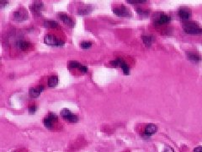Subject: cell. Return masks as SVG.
<instances>
[{"instance_id": "cell-1", "label": "cell", "mask_w": 202, "mask_h": 152, "mask_svg": "<svg viewBox=\"0 0 202 152\" xmlns=\"http://www.w3.org/2000/svg\"><path fill=\"white\" fill-rule=\"evenodd\" d=\"M183 29L187 34H191V35L202 34V27L200 26L198 24L194 21H188L184 24Z\"/></svg>"}, {"instance_id": "cell-2", "label": "cell", "mask_w": 202, "mask_h": 152, "mask_svg": "<svg viewBox=\"0 0 202 152\" xmlns=\"http://www.w3.org/2000/svg\"><path fill=\"white\" fill-rule=\"evenodd\" d=\"M44 42L48 46L55 47H60L64 45V42L62 40L59 39L53 35H46L44 37Z\"/></svg>"}, {"instance_id": "cell-3", "label": "cell", "mask_w": 202, "mask_h": 152, "mask_svg": "<svg viewBox=\"0 0 202 152\" xmlns=\"http://www.w3.org/2000/svg\"><path fill=\"white\" fill-rule=\"evenodd\" d=\"M111 64L113 67H115V68H121L123 70V73L126 75H128L130 74V68L128 66L126 62L122 58H116V59L111 61Z\"/></svg>"}, {"instance_id": "cell-4", "label": "cell", "mask_w": 202, "mask_h": 152, "mask_svg": "<svg viewBox=\"0 0 202 152\" xmlns=\"http://www.w3.org/2000/svg\"><path fill=\"white\" fill-rule=\"evenodd\" d=\"M61 116L66 121L70 122H77L78 121V118L77 115H74L70 110L64 108L61 111Z\"/></svg>"}, {"instance_id": "cell-5", "label": "cell", "mask_w": 202, "mask_h": 152, "mask_svg": "<svg viewBox=\"0 0 202 152\" xmlns=\"http://www.w3.org/2000/svg\"><path fill=\"white\" fill-rule=\"evenodd\" d=\"M113 13L120 17H128L131 15L130 10L124 5H119V6L115 7L113 9Z\"/></svg>"}, {"instance_id": "cell-6", "label": "cell", "mask_w": 202, "mask_h": 152, "mask_svg": "<svg viewBox=\"0 0 202 152\" xmlns=\"http://www.w3.org/2000/svg\"><path fill=\"white\" fill-rule=\"evenodd\" d=\"M57 121V116L54 114V113H50L49 115L46 117L45 118H44V125L46 128L49 129H52V127H53V124H54V122H56Z\"/></svg>"}, {"instance_id": "cell-7", "label": "cell", "mask_w": 202, "mask_h": 152, "mask_svg": "<svg viewBox=\"0 0 202 152\" xmlns=\"http://www.w3.org/2000/svg\"><path fill=\"white\" fill-rule=\"evenodd\" d=\"M28 18V13L24 8H20L14 13V20L16 21H23Z\"/></svg>"}, {"instance_id": "cell-8", "label": "cell", "mask_w": 202, "mask_h": 152, "mask_svg": "<svg viewBox=\"0 0 202 152\" xmlns=\"http://www.w3.org/2000/svg\"><path fill=\"white\" fill-rule=\"evenodd\" d=\"M179 18L183 20H188L191 17V11L188 8L183 7L179 10Z\"/></svg>"}, {"instance_id": "cell-9", "label": "cell", "mask_w": 202, "mask_h": 152, "mask_svg": "<svg viewBox=\"0 0 202 152\" xmlns=\"http://www.w3.org/2000/svg\"><path fill=\"white\" fill-rule=\"evenodd\" d=\"M44 90V86H38L37 87H33V88H30L29 90V94L30 97L32 98H36L41 94V92Z\"/></svg>"}, {"instance_id": "cell-10", "label": "cell", "mask_w": 202, "mask_h": 152, "mask_svg": "<svg viewBox=\"0 0 202 152\" xmlns=\"http://www.w3.org/2000/svg\"><path fill=\"white\" fill-rule=\"evenodd\" d=\"M59 18L61 19L62 22L64 24H66L67 26H74V25H75V22L73 21L71 17L68 15V14H58Z\"/></svg>"}, {"instance_id": "cell-11", "label": "cell", "mask_w": 202, "mask_h": 152, "mask_svg": "<svg viewBox=\"0 0 202 152\" xmlns=\"http://www.w3.org/2000/svg\"><path fill=\"white\" fill-rule=\"evenodd\" d=\"M157 125L153 124V123H149L146 126V128L144 129V134L149 137V136L154 134L157 132Z\"/></svg>"}, {"instance_id": "cell-12", "label": "cell", "mask_w": 202, "mask_h": 152, "mask_svg": "<svg viewBox=\"0 0 202 152\" xmlns=\"http://www.w3.org/2000/svg\"><path fill=\"white\" fill-rule=\"evenodd\" d=\"M170 20H171V17H170L169 15L165 14H160V16L158 17L157 23L158 24V25H164V24L169 23Z\"/></svg>"}, {"instance_id": "cell-13", "label": "cell", "mask_w": 202, "mask_h": 152, "mask_svg": "<svg viewBox=\"0 0 202 152\" xmlns=\"http://www.w3.org/2000/svg\"><path fill=\"white\" fill-rule=\"evenodd\" d=\"M186 55H187V58H188L190 61H192V62H200V61L202 59L200 55L196 53L187 52V53H186Z\"/></svg>"}, {"instance_id": "cell-14", "label": "cell", "mask_w": 202, "mask_h": 152, "mask_svg": "<svg viewBox=\"0 0 202 152\" xmlns=\"http://www.w3.org/2000/svg\"><path fill=\"white\" fill-rule=\"evenodd\" d=\"M43 3L42 2H40V1H37V2H35V3H33L32 6H31V10L34 11V12H41V10H43Z\"/></svg>"}, {"instance_id": "cell-15", "label": "cell", "mask_w": 202, "mask_h": 152, "mask_svg": "<svg viewBox=\"0 0 202 152\" xmlns=\"http://www.w3.org/2000/svg\"><path fill=\"white\" fill-rule=\"evenodd\" d=\"M17 46H18V47H19L20 49L25 51V50L28 49L29 46H30V43H29V42H27V41L20 40V41H19L18 43H17Z\"/></svg>"}, {"instance_id": "cell-16", "label": "cell", "mask_w": 202, "mask_h": 152, "mask_svg": "<svg viewBox=\"0 0 202 152\" xmlns=\"http://www.w3.org/2000/svg\"><path fill=\"white\" fill-rule=\"evenodd\" d=\"M58 84V77L56 75L51 76L48 79V86L49 87H55Z\"/></svg>"}, {"instance_id": "cell-17", "label": "cell", "mask_w": 202, "mask_h": 152, "mask_svg": "<svg viewBox=\"0 0 202 152\" xmlns=\"http://www.w3.org/2000/svg\"><path fill=\"white\" fill-rule=\"evenodd\" d=\"M93 8L89 5H86L84 7H82L81 9L78 10V14H88L92 11Z\"/></svg>"}, {"instance_id": "cell-18", "label": "cell", "mask_w": 202, "mask_h": 152, "mask_svg": "<svg viewBox=\"0 0 202 152\" xmlns=\"http://www.w3.org/2000/svg\"><path fill=\"white\" fill-rule=\"evenodd\" d=\"M44 26L46 27H48V28H56V27H58L59 24L54 20H46L44 22Z\"/></svg>"}, {"instance_id": "cell-19", "label": "cell", "mask_w": 202, "mask_h": 152, "mask_svg": "<svg viewBox=\"0 0 202 152\" xmlns=\"http://www.w3.org/2000/svg\"><path fill=\"white\" fill-rule=\"evenodd\" d=\"M142 38L144 44L147 46H150L152 42H153V37H152V36H142Z\"/></svg>"}, {"instance_id": "cell-20", "label": "cell", "mask_w": 202, "mask_h": 152, "mask_svg": "<svg viewBox=\"0 0 202 152\" xmlns=\"http://www.w3.org/2000/svg\"><path fill=\"white\" fill-rule=\"evenodd\" d=\"M81 63H79L77 61H70L68 63V67L70 69H78Z\"/></svg>"}, {"instance_id": "cell-21", "label": "cell", "mask_w": 202, "mask_h": 152, "mask_svg": "<svg viewBox=\"0 0 202 152\" xmlns=\"http://www.w3.org/2000/svg\"><path fill=\"white\" fill-rule=\"evenodd\" d=\"M80 46H81L83 49H88V48H90L92 46V43L90 42H87V41H84V42H82L80 43Z\"/></svg>"}, {"instance_id": "cell-22", "label": "cell", "mask_w": 202, "mask_h": 152, "mask_svg": "<svg viewBox=\"0 0 202 152\" xmlns=\"http://www.w3.org/2000/svg\"><path fill=\"white\" fill-rule=\"evenodd\" d=\"M78 70H80L81 72H83V73H87V72H88V68H87V66L83 65V64H81V65L79 66Z\"/></svg>"}, {"instance_id": "cell-23", "label": "cell", "mask_w": 202, "mask_h": 152, "mask_svg": "<svg viewBox=\"0 0 202 152\" xmlns=\"http://www.w3.org/2000/svg\"><path fill=\"white\" fill-rule=\"evenodd\" d=\"M37 110V107L36 106H30L29 107V113H35Z\"/></svg>"}, {"instance_id": "cell-24", "label": "cell", "mask_w": 202, "mask_h": 152, "mask_svg": "<svg viewBox=\"0 0 202 152\" xmlns=\"http://www.w3.org/2000/svg\"><path fill=\"white\" fill-rule=\"evenodd\" d=\"M129 3H132V4H135V3H146V1H137V0H135V1H127Z\"/></svg>"}, {"instance_id": "cell-25", "label": "cell", "mask_w": 202, "mask_h": 152, "mask_svg": "<svg viewBox=\"0 0 202 152\" xmlns=\"http://www.w3.org/2000/svg\"><path fill=\"white\" fill-rule=\"evenodd\" d=\"M163 152H174V150H173L172 149L170 146H166V147H165V149L163 150Z\"/></svg>"}, {"instance_id": "cell-26", "label": "cell", "mask_w": 202, "mask_h": 152, "mask_svg": "<svg viewBox=\"0 0 202 152\" xmlns=\"http://www.w3.org/2000/svg\"><path fill=\"white\" fill-rule=\"evenodd\" d=\"M194 152H202V146H197L194 150Z\"/></svg>"}]
</instances>
